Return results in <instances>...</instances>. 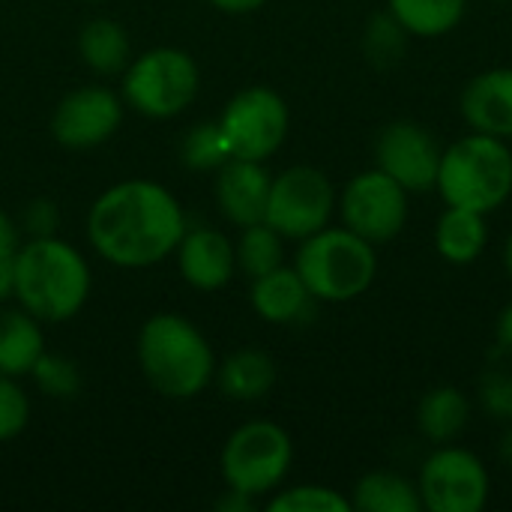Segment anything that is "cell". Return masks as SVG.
<instances>
[{
  "mask_svg": "<svg viewBox=\"0 0 512 512\" xmlns=\"http://www.w3.org/2000/svg\"><path fill=\"white\" fill-rule=\"evenodd\" d=\"M270 183L273 177L267 174L264 162L228 159L216 177V201L234 225H258L267 213Z\"/></svg>",
  "mask_w": 512,
  "mask_h": 512,
  "instance_id": "cell-14",
  "label": "cell"
},
{
  "mask_svg": "<svg viewBox=\"0 0 512 512\" xmlns=\"http://www.w3.org/2000/svg\"><path fill=\"white\" fill-rule=\"evenodd\" d=\"M216 9L222 12H231V15H243V12H252L258 6H264V0H210Z\"/></svg>",
  "mask_w": 512,
  "mask_h": 512,
  "instance_id": "cell-36",
  "label": "cell"
},
{
  "mask_svg": "<svg viewBox=\"0 0 512 512\" xmlns=\"http://www.w3.org/2000/svg\"><path fill=\"white\" fill-rule=\"evenodd\" d=\"M489 471L465 447H438L420 468V501L432 512H480L489 501Z\"/></svg>",
  "mask_w": 512,
  "mask_h": 512,
  "instance_id": "cell-10",
  "label": "cell"
},
{
  "mask_svg": "<svg viewBox=\"0 0 512 512\" xmlns=\"http://www.w3.org/2000/svg\"><path fill=\"white\" fill-rule=\"evenodd\" d=\"M18 228L12 225V219L6 213H0V258H15L18 252Z\"/></svg>",
  "mask_w": 512,
  "mask_h": 512,
  "instance_id": "cell-33",
  "label": "cell"
},
{
  "mask_svg": "<svg viewBox=\"0 0 512 512\" xmlns=\"http://www.w3.org/2000/svg\"><path fill=\"white\" fill-rule=\"evenodd\" d=\"M237 252V264L246 276L258 279L276 267H282V234L273 231L267 222H258V225H246L243 234H240V243L234 246Z\"/></svg>",
  "mask_w": 512,
  "mask_h": 512,
  "instance_id": "cell-25",
  "label": "cell"
},
{
  "mask_svg": "<svg viewBox=\"0 0 512 512\" xmlns=\"http://www.w3.org/2000/svg\"><path fill=\"white\" fill-rule=\"evenodd\" d=\"M198 66L180 48H153L129 63L123 78L126 102L147 117H174L198 93Z\"/></svg>",
  "mask_w": 512,
  "mask_h": 512,
  "instance_id": "cell-7",
  "label": "cell"
},
{
  "mask_svg": "<svg viewBox=\"0 0 512 512\" xmlns=\"http://www.w3.org/2000/svg\"><path fill=\"white\" fill-rule=\"evenodd\" d=\"M291 438L282 426L255 420L240 426L222 450V477L228 489L249 498L273 492L291 468Z\"/></svg>",
  "mask_w": 512,
  "mask_h": 512,
  "instance_id": "cell-6",
  "label": "cell"
},
{
  "mask_svg": "<svg viewBox=\"0 0 512 512\" xmlns=\"http://www.w3.org/2000/svg\"><path fill=\"white\" fill-rule=\"evenodd\" d=\"M480 405L483 411L498 420V423H512V375L504 369H489L480 378Z\"/></svg>",
  "mask_w": 512,
  "mask_h": 512,
  "instance_id": "cell-30",
  "label": "cell"
},
{
  "mask_svg": "<svg viewBox=\"0 0 512 512\" xmlns=\"http://www.w3.org/2000/svg\"><path fill=\"white\" fill-rule=\"evenodd\" d=\"M498 348L512 357V303L501 312V318H498Z\"/></svg>",
  "mask_w": 512,
  "mask_h": 512,
  "instance_id": "cell-34",
  "label": "cell"
},
{
  "mask_svg": "<svg viewBox=\"0 0 512 512\" xmlns=\"http://www.w3.org/2000/svg\"><path fill=\"white\" fill-rule=\"evenodd\" d=\"M180 159H183L186 168H195V171L222 168L231 159V147H228V141L222 135V126L219 123H198L183 138Z\"/></svg>",
  "mask_w": 512,
  "mask_h": 512,
  "instance_id": "cell-26",
  "label": "cell"
},
{
  "mask_svg": "<svg viewBox=\"0 0 512 512\" xmlns=\"http://www.w3.org/2000/svg\"><path fill=\"white\" fill-rule=\"evenodd\" d=\"M270 512H348L354 510L345 495L327 486H294L279 492L270 504Z\"/></svg>",
  "mask_w": 512,
  "mask_h": 512,
  "instance_id": "cell-27",
  "label": "cell"
},
{
  "mask_svg": "<svg viewBox=\"0 0 512 512\" xmlns=\"http://www.w3.org/2000/svg\"><path fill=\"white\" fill-rule=\"evenodd\" d=\"M78 48H81L84 63L99 75H114V72L126 69V63H129V39H126L123 27L108 18H96V21L84 24Z\"/></svg>",
  "mask_w": 512,
  "mask_h": 512,
  "instance_id": "cell-24",
  "label": "cell"
},
{
  "mask_svg": "<svg viewBox=\"0 0 512 512\" xmlns=\"http://www.w3.org/2000/svg\"><path fill=\"white\" fill-rule=\"evenodd\" d=\"M15 285V258H0V300L12 294Z\"/></svg>",
  "mask_w": 512,
  "mask_h": 512,
  "instance_id": "cell-37",
  "label": "cell"
},
{
  "mask_svg": "<svg viewBox=\"0 0 512 512\" xmlns=\"http://www.w3.org/2000/svg\"><path fill=\"white\" fill-rule=\"evenodd\" d=\"M405 51V27L387 12V15H375L366 27V54L372 63L378 66H390L399 63Z\"/></svg>",
  "mask_w": 512,
  "mask_h": 512,
  "instance_id": "cell-28",
  "label": "cell"
},
{
  "mask_svg": "<svg viewBox=\"0 0 512 512\" xmlns=\"http://www.w3.org/2000/svg\"><path fill=\"white\" fill-rule=\"evenodd\" d=\"M120 117H123V108L111 90L81 87L57 105L51 132L63 147L84 150L111 138L114 129L120 126Z\"/></svg>",
  "mask_w": 512,
  "mask_h": 512,
  "instance_id": "cell-13",
  "label": "cell"
},
{
  "mask_svg": "<svg viewBox=\"0 0 512 512\" xmlns=\"http://www.w3.org/2000/svg\"><path fill=\"white\" fill-rule=\"evenodd\" d=\"M351 507L360 512H420V489L393 471H372L354 486Z\"/></svg>",
  "mask_w": 512,
  "mask_h": 512,
  "instance_id": "cell-23",
  "label": "cell"
},
{
  "mask_svg": "<svg viewBox=\"0 0 512 512\" xmlns=\"http://www.w3.org/2000/svg\"><path fill=\"white\" fill-rule=\"evenodd\" d=\"M435 186L450 207L492 213L512 195V150L504 138L471 132L444 150Z\"/></svg>",
  "mask_w": 512,
  "mask_h": 512,
  "instance_id": "cell-4",
  "label": "cell"
},
{
  "mask_svg": "<svg viewBox=\"0 0 512 512\" xmlns=\"http://www.w3.org/2000/svg\"><path fill=\"white\" fill-rule=\"evenodd\" d=\"M486 243H489L486 213L447 204V213H441L435 228V249L441 252V258H447L450 264H471L483 255Z\"/></svg>",
  "mask_w": 512,
  "mask_h": 512,
  "instance_id": "cell-19",
  "label": "cell"
},
{
  "mask_svg": "<svg viewBox=\"0 0 512 512\" xmlns=\"http://www.w3.org/2000/svg\"><path fill=\"white\" fill-rule=\"evenodd\" d=\"M216 507L225 512L252 510V507H255V498H249V495H243V492H234V489H228V495H225V498H222Z\"/></svg>",
  "mask_w": 512,
  "mask_h": 512,
  "instance_id": "cell-35",
  "label": "cell"
},
{
  "mask_svg": "<svg viewBox=\"0 0 512 512\" xmlns=\"http://www.w3.org/2000/svg\"><path fill=\"white\" fill-rule=\"evenodd\" d=\"M444 150L414 120H396L378 135V168L408 192H426L438 183Z\"/></svg>",
  "mask_w": 512,
  "mask_h": 512,
  "instance_id": "cell-12",
  "label": "cell"
},
{
  "mask_svg": "<svg viewBox=\"0 0 512 512\" xmlns=\"http://www.w3.org/2000/svg\"><path fill=\"white\" fill-rule=\"evenodd\" d=\"M57 207L45 198L33 201L27 210H24V228L33 234V237H54V228H57Z\"/></svg>",
  "mask_w": 512,
  "mask_h": 512,
  "instance_id": "cell-32",
  "label": "cell"
},
{
  "mask_svg": "<svg viewBox=\"0 0 512 512\" xmlns=\"http://www.w3.org/2000/svg\"><path fill=\"white\" fill-rule=\"evenodd\" d=\"M471 423V402L459 387H435L417 405V426L426 441L444 447L456 441Z\"/></svg>",
  "mask_w": 512,
  "mask_h": 512,
  "instance_id": "cell-18",
  "label": "cell"
},
{
  "mask_svg": "<svg viewBox=\"0 0 512 512\" xmlns=\"http://www.w3.org/2000/svg\"><path fill=\"white\" fill-rule=\"evenodd\" d=\"M468 0H387V12L405 27V33L435 39L450 33L465 18Z\"/></svg>",
  "mask_w": 512,
  "mask_h": 512,
  "instance_id": "cell-22",
  "label": "cell"
},
{
  "mask_svg": "<svg viewBox=\"0 0 512 512\" xmlns=\"http://www.w3.org/2000/svg\"><path fill=\"white\" fill-rule=\"evenodd\" d=\"M504 267H507V273H510L512 279V234L510 240H507V246H504Z\"/></svg>",
  "mask_w": 512,
  "mask_h": 512,
  "instance_id": "cell-39",
  "label": "cell"
},
{
  "mask_svg": "<svg viewBox=\"0 0 512 512\" xmlns=\"http://www.w3.org/2000/svg\"><path fill=\"white\" fill-rule=\"evenodd\" d=\"M252 306L270 324H300L312 315V291L300 279L297 270L276 267L258 279H252Z\"/></svg>",
  "mask_w": 512,
  "mask_h": 512,
  "instance_id": "cell-17",
  "label": "cell"
},
{
  "mask_svg": "<svg viewBox=\"0 0 512 512\" xmlns=\"http://www.w3.org/2000/svg\"><path fill=\"white\" fill-rule=\"evenodd\" d=\"M42 354L45 339L30 312H0V375H27Z\"/></svg>",
  "mask_w": 512,
  "mask_h": 512,
  "instance_id": "cell-20",
  "label": "cell"
},
{
  "mask_svg": "<svg viewBox=\"0 0 512 512\" xmlns=\"http://www.w3.org/2000/svg\"><path fill=\"white\" fill-rule=\"evenodd\" d=\"M27 414L30 405L21 387L9 375H0V441H12L15 435H21L27 426Z\"/></svg>",
  "mask_w": 512,
  "mask_h": 512,
  "instance_id": "cell-31",
  "label": "cell"
},
{
  "mask_svg": "<svg viewBox=\"0 0 512 512\" xmlns=\"http://www.w3.org/2000/svg\"><path fill=\"white\" fill-rule=\"evenodd\" d=\"M144 378L168 399L198 396L216 372L207 339L180 315H153L138 336Z\"/></svg>",
  "mask_w": 512,
  "mask_h": 512,
  "instance_id": "cell-3",
  "label": "cell"
},
{
  "mask_svg": "<svg viewBox=\"0 0 512 512\" xmlns=\"http://www.w3.org/2000/svg\"><path fill=\"white\" fill-rule=\"evenodd\" d=\"M219 126L231 147V159L264 162L288 135V105L270 87H249L225 105Z\"/></svg>",
  "mask_w": 512,
  "mask_h": 512,
  "instance_id": "cell-9",
  "label": "cell"
},
{
  "mask_svg": "<svg viewBox=\"0 0 512 512\" xmlns=\"http://www.w3.org/2000/svg\"><path fill=\"white\" fill-rule=\"evenodd\" d=\"M462 114L474 132L512 138V69H489L468 81Z\"/></svg>",
  "mask_w": 512,
  "mask_h": 512,
  "instance_id": "cell-16",
  "label": "cell"
},
{
  "mask_svg": "<svg viewBox=\"0 0 512 512\" xmlns=\"http://www.w3.org/2000/svg\"><path fill=\"white\" fill-rule=\"evenodd\" d=\"M177 261L183 279L201 291H216L228 285L237 270V252L231 240L213 228H195L183 234L177 246Z\"/></svg>",
  "mask_w": 512,
  "mask_h": 512,
  "instance_id": "cell-15",
  "label": "cell"
},
{
  "mask_svg": "<svg viewBox=\"0 0 512 512\" xmlns=\"http://www.w3.org/2000/svg\"><path fill=\"white\" fill-rule=\"evenodd\" d=\"M186 234L177 198L150 180H126L96 198L87 219L93 249L117 267H150L168 258Z\"/></svg>",
  "mask_w": 512,
  "mask_h": 512,
  "instance_id": "cell-1",
  "label": "cell"
},
{
  "mask_svg": "<svg viewBox=\"0 0 512 512\" xmlns=\"http://www.w3.org/2000/svg\"><path fill=\"white\" fill-rule=\"evenodd\" d=\"M300 279L315 300L348 303L369 291L378 273V255L369 240L351 228H321L297 252Z\"/></svg>",
  "mask_w": 512,
  "mask_h": 512,
  "instance_id": "cell-5",
  "label": "cell"
},
{
  "mask_svg": "<svg viewBox=\"0 0 512 512\" xmlns=\"http://www.w3.org/2000/svg\"><path fill=\"white\" fill-rule=\"evenodd\" d=\"M336 207V192L324 171L294 165L270 183L264 222L288 240H306L327 228Z\"/></svg>",
  "mask_w": 512,
  "mask_h": 512,
  "instance_id": "cell-8",
  "label": "cell"
},
{
  "mask_svg": "<svg viewBox=\"0 0 512 512\" xmlns=\"http://www.w3.org/2000/svg\"><path fill=\"white\" fill-rule=\"evenodd\" d=\"M276 384V363L264 351H237L219 369V387L228 399L255 402Z\"/></svg>",
  "mask_w": 512,
  "mask_h": 512,
  "instance_id": "cell-21",
  "label": "cell"
},
{
  "mask_svg": "<svg viewBox=\"0 0 512 512\" xmlns=\"http://www.w3.org/2000/svg\"><path fill=\"white\" fill-rule=\"evenodd\" d=\"M33 378H36L39 390L54 399H69L81 387L75 363H69L66 357H57V354H42L33 366Z\"/></svg>",
  "mask_w": 512,
  "mask_h": 512,
  "instance_id": "cell-29",
  "label": "cell"
},
{
  "mask_svg": "<svg viewBox=\"0 0 512 512\" xmlns=\"http://www.w3.org/2000/svg\"><path fill=\"white\" fill-rule=\"evenodd\" d=\"M498 453H501V462H504V465L512 471V426L504 432V438H501V450H498Z\"/></svg>",
  "mask_w": 512,
  "mask_h": 512,
  "instance_id": "cell-38",
  "label": "cell"
},
{
  "mask_svg": "<svg viewBox=\"0 0 512 512\" xmlns=\"http://www.w3.org/2000/svg\"><path fill=\"white\" fill-rule=\"evenodd\" d=\"M342 219L345 228H351L372 246L387 243L405 228L408 189L381 168L363 171L342 192Z\"/></svg>",
  "mask_w": 512,
  "mask_h": 512,
  "instance_id": "cell-11",
  "label": "cell"
},
{
  "mask_svg": "<svg viewBox=\"0 0 512 512\" xmlns=\"http://www.w3.org/2000/svg\"><path fill=\"white\" fill-rule=\"evenodd\" d=\"M12 294L36 321H66L90 294L87 261L57 237H33L15 252Z\"/></svg>",
  "mask_w": 512,
  "mask_h": 512,
  "instance_id": "cell-2",
  "label": "cell"
}]
</instances>
